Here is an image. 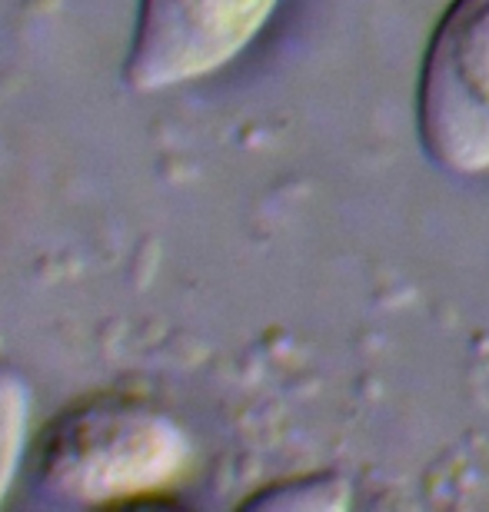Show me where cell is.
Returning <instances> with one entry per match:
<instances>
[{"label": "cell", "instance_id": "cell-1", "mask_svg": "<svg viewBox=\"0 0 489 512\" xmlns=\"http://www.w3.org/2000/svg\"><path fill=\"white\" fill-rule=\"evenodd\" d=\"M193 443L177 419L137 396L100 393L50 419L34 443L37 493L54 506L157 503L187 479Z\"/></svg>", "mask_w": 489, "mask_h": 512}, {"label": "cell", "instance_id": "cell-2", "mask_svg": "<svg viewBox=\"0 0 489 512\" xmlns=\"http://www.w3.org/2000/svg\"><path fill=\"white\" fill-rule=\"evenodd\" d=\"M423 150L436 167L489 170V0H453L436 24L416 94Z\"/></svg>", "mask_w": 489, "mask_h": 512}, {"label": "cell", "instance_id": "cell-3", "mask_svg": "<svg viewBox=\"0 0 489 512\" xmlns=\"http://www.w3.org/2000/svg\"><path fill=\"white\" fill-rule=\"evenodd\" d=\"M280 0H140L124 77L140 94L187 87L247 50Z\"/></svg>", "mask_w": 489, "mask_h": 512}, {"label": "cell", "instance_id": "cell-4", "mask_svg": "<svg viewBox=\"0 0 489 512\" xmlns=\"http://www.w3.org/2000/svg\"><path fill=\"white\" fill-rule=\"evenodd\" d=\"M30 386L24 373L7 360H0V503L20 473L30 439Z\"/></svg>", "mask_w": 489, "mask_h": 512}, {"label": "cell", "instance_id": "cell-5", "mask_svg": "<svg viewBox=\"0 0 489 512\" xmlns=\"http://www.w3.org/2000/svg\"><path fill=\"white\" fill-rule=\"evenodd\" d=\"M350 506V486L336 473H307L297 479L263 486L260 493L243 499V509H310V512H333Z\"/></svg>", "mask_w": 489, "mask_h": 512}]
</instances>
